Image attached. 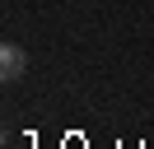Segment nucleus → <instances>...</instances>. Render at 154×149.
<instances>
[{"mask_svg":"<svg viewBox=\"0 0 154 149\" xmlns=\"http://www.w3.org/2000/svg\"><path fill=\"white\" fill-rule=\"evenodd\" d=\"M23 70H28V51L19 42H5L0 47V79L14 84V79H23Z\"/></svg>","mask_w":154,"mask_h":149,"instance_id":"nucleus-1","label":"nucleus"}]
</instances>
